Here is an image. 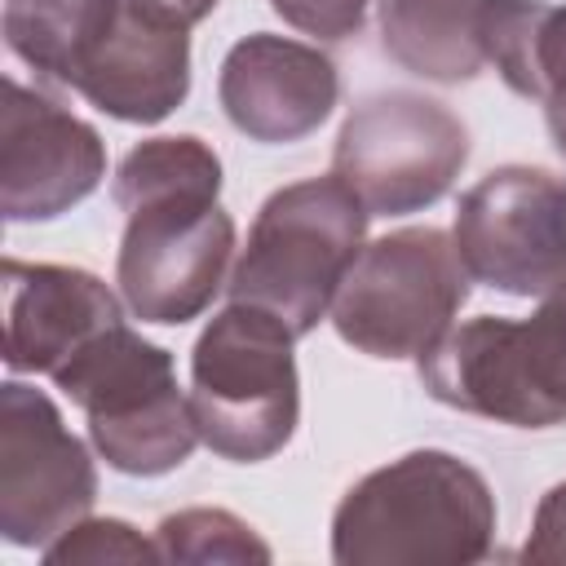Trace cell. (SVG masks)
<instances>
[{
	"instance_id": "cell-1",
	"label": "cell",
	"mask_w": 566,
	"mask_h": 566,
	"mask_svg": "<svg viewBox=\"0 0 566 566\" xmlns=\"http://www.w3.org/2000/svg\"><path fill=\"white\" fill-rule=\"evenodd\" d=\"M124 208V239L115 256V283L133 318L181 327L199 318L230 283L234 221L221 199V159L195 137L137 142L111 186Z\"/></svg>"
},
{
	"instance_id": "cell-2",
	"label": "cell",
	"mask_w": 566,
	"mask_h": 566,
	"mask_svg": "<svg viewBox=\"0 0 566 566\" xmlns=\"http://www.w3.org/2000/svg\"><path fill=\"white\" fill-rule=\"evenodd\" d=\"M495 548V495L451 451H407L358 478L332 513L336 566H473Z\"/></svg>"
},
{
	"instance_id": "cell-3",
	"label": "cell",
	"mask_w": 566,
	"mask_h": 566,
	"mask_svg": "<svg viewBox=\"0 0 566 566\" xmlns=\"http://www.w3.org/2000/svg\"><path fill=\"white\" fill-rule=\"evenodd\" d=\"M363 199L336 177H305L274 190L230 270V301L256 305L310 336L327 314L367 239Z\"/></svg>"
},
{
	"instance_id": "cell-4",
	"label": "cell",
	"mask_w": 566,
	"mask_h": 566,
	"mask_svg": "<svg viewBox=\"0 0 566 566\" xmlns=\"http://www.w3.org/2000/svg\"><path fill=\"white\" fill-rule=\"evenodd\" d=\"M292 327L256 305L230 301L190 349V411L203 447L234 464L279 455L301 420Z\"/></svg>"
},
{
	"instance_id": "cell-5",
	"label": "cell",
	"mask_w": 566,
	"mask_h": 566,
	"mask_svg": "<svg viewBox=\"0 0 566 566\" xmlns=\"http://www.w3.org/2000/svg\"><path fill=\"white\" fill-rule=\"evenodd\" d=\"M49 380L84 411L88 442L115 473H172L203 442L195 429L190 394L177 389L172 354L128 323L93 336Z\"/></svg>"
},
{
	"instance_id": "cell-6",
	"label": "cell",
	"mask_w": 566,
	"mask_h": 566,
	"mask_svg": "<svg viewBox=\"0 0 566 566\" xmlns=\"http://www.w3.org/2000/svg\"><path fill=\"white\" fill-rule=\"evenodd\" d=\"M416 363L442 407L513 429L566 424V287L531 318H469Z\"/></svg>"
},
{
	"instance_id": "cell-7",
	"label": "cell",
	"mask_w": 566,
	"mask_h": 566,
	"mask_svg": "<svg viewBox=\"0 0 566 566\" xmlns=\"http://www.w3.org/2000/svg\"><path fill=\"white\" fill-rule=\"evenodd\" d=\"M469 301V270L438 226H407L363 243L336 301L332 327L367 358H420Z\"/></svg>"
},
{
	"instance_id": "cell-8",
	"label": "cell",
	"mask_w": 566,
	"mask_h": 566,
	"mask_svg": "<svg viewBox=\"0 0 566 566\" xmlns=\"http://www.w3.org/2000/svg\"><path fill=\"white\" fill-rule=\"evenodd\" d=\"M469 159L460 115L424 93L385 88L363 97L332 146V172L363 199L371 217H407L433 208Z\"/></svg>"
},
{
	"instance_id": "cell-9",
	"label": "cell",
	"mask_w": 566,
	"mask_h": 566,
	"mask_svg": "<svg viewBox=\"0 0 566 566\" xmlns=\"http://www.w3.org/2000/svg\"><path fill=\"white\" fill-rule=\"evenodd\" d=\"M451 243L469 279L504 296L566 287V177L531 164L491 168L460 195Z\"/></svg>"
},
{
	"instance_id": "cell-10",
	"label": "cell",
	"mask_w": 566,
	"mask_h": 566,
	"mask_svg": "<svg viewBox=\"0 0 566 566\" xmlns=\"http://www.w3.org/2000/svg\"><path fill=\"white\" fill-rule=\"evenodd\" d=\"M97 469L62 424L57 402L22 380L0 385V535L13 548H49L88 517Z\"/></svg>"
},
{
	"instance_id": "cell-11",
	"label": "cell",
	"mask_w": 566,
	"mask_h": 566,
	"mask_svg": "<svg viewBox=\"0 0 566 566\" xmlns=\"http://www.w3.org/2000/svg\"><path fill=\"white\" fill-rule=\"evenodd\" d=\"M106 177V146L93 124L57 97L4 80L0 106V212L4 221H53L84 203Z\"/></svg>"
},
{
	"instance_id": "cell-12",
	"label": "cell",
	"mask_w": 566,
	"mask_h": 566,
	"mask_svg": "<svg viewBox=\"0 0 566 566\" xmlns=\"http://www.w3.org/2000/svg\"><path fill=\"white\" fill-rule=\"evenodd\" d=\"M217 97L243 137L287 146L327 124L340 102V75L336 62L314 44L252 31L230 44L217 75Z\"/></svg>"
},
{
	"instance_id": "cell-13",
	"label": "cell",
	"mask_w": 566,
	"mask_h": 566,
	"mask_svg": "<svg viewBox=\"0 0 566 566\" xmlns=\"http://www.w3.org/2000/svg\"><path fill=\"white\" fill-rule=\"evenodd\" d=\"M75 93L124 124H159L190 93V27L146 0H124L84 57Z\"/></svg>"
},
{
	"instance_id": "cell-14",
	"label": "cell",
	"mask_w": 566,
	"mask_h": 566,
	"mask_svg": "<svg viewBox=\"0 0 566 566\" xmlns=\"http://www.w3.org/2000/svg\"><path fill=\"white\" fill-rule=\"evenodd\" d=\"M124 323L119 296L80 265L4 261V367L53 376L93 336Z\"/></svg>"
},
{
	"instance_id": "cell-15",
	"label": "cell",
	"mask_w": 566,
	"mask_h": 566,
	"mask_svg": "<svg viewBox=\"0 0 566 566\" xmlns=\"http://www.w3.org/2000/svg\"><path fill=\"white\" fill-rule=\"evenodd\" d=\"M482 0H380V49L411 75L433 84H469L482 75Z\"/></svg>"
},
{
	"instance_id": "cell-16",
	"label": "cell",
	"mask_w": 566,
	"mask_h": 566,
	"mask_svg": "<svg viewBox=\"0 0 566 566\" xmlns=\"http://www.w3.org/2000/svg\"><path fill=\"white\" fill-rule=\"evenodd\" d=\"M482 53L500 80L531 102L566 97V4L482 0Z\"/></svg>"
},
{
	"instance_id": "cell-17",
	"label": "cell",
	"mask_w": 566,
	"mask_h": 566,
	"mask_svg": "<svg viewBox=\"0 0 566 566\" xmlns=\"http://www.w3.org/2000/svg\"><path fill=\"white\" fill-rule=\"evenodd\" d=\"M124 0H4V44L44 84L75 88L84 57L111 31Z\"/></svg>"
},
{
	"instance_id": "cell-18",
	"label": "cell",
	"mask_w": 566,
	"mask_h": 566,
	"mask_svg": "<svg viewBox=\"0 0 566 566\" xmlns=\"http://www.w3.org/2000/svg\"><path fill=\"white\" fill-rule=\"evenodd\" d=\"M159 562L208 566V562H256L265 566L274 553L270 544L230 509H181L155 526Z\"/></svg>"
},
{
	"instance_id": "cell-19",
	"label": "cell",
	"mask_w": 566,
	"mask_h": 566,
	"mask_svg": "<svg viewBox=\"0 0 566 566\" xmlns=\"http://www.w3.org/2000/svg\"><path fill=\"white\" fill-rule=\"evenodd\" d=\"M44 566H102V562H159V544L119 517H80L49 548Z\"/></svg>"
},
{
	"instance_id": "cell-20",
	"label": "cell",
	"mask_w": 566,
	"mask_h": 566,
	"mask_svg": "<svg viewBox=\"0 0 566 566\" xmlns=\"http://www.w3.org/2000/svg\"><path fill=\"white\" fill-rule=\"evenodd\" d=\"M367 4L371 0H270V9L287 27L314 35V40H349V35H358L363 22H367Z\"/></svg>"
},
{
	"instance_id": "cell-21",
	"label": "cell",
	"mask_w": 566,
	"mask_h": 566,
	"mask_svg": "<svg viewBox=\"0 0 566 566\" xmlns=\"http://www.w3.org/2000/svg\"><path fill=\"white\" fill-rule=\"evenodd\" d=\"M517 557L522 562H566V482L544 491L535 522H531V535H526Z\"/></svg>"
},
{
	"instance_id": "cell-22",
	"label": "cell",
	"mask_w": 566,
	"mask_h": 566,
	"mask_svg": "<svg viewBox=\"0 0 566 566\" xmlns=\"http://www.w3.org/2000/svg\"><path fill=\"white\" fill-rule=\"evenodd\" d=\"M146 4H155V9H164V13H172V18H181L186 27L203 22V18L217 9V0H146Z\"/></svg>"
},
{
	"instance_id": "cell-23",
	"label": "cell",
	"mask_w": 566,
	"mask_h": 566,
	"mask_svg": "<svg viewBox=\"0 0 566 566\" xmlns=\"http://www.w3.org/2000/svg\"><path fill=\"white\" fill-rule=\"evenodd\" d=\"M544 124H548V137H553L557 155L566 159V97L562 102H544Z\"/></svg>"
}]
</instances>
